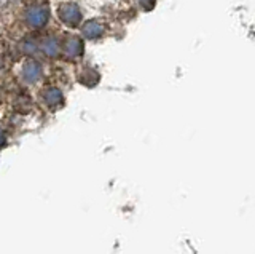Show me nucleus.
<instances>
[{
    "label": "nucleus",
    "mask_w": 255,
    "mask_h": 254,
    "mask_svg": "<svg viewBox=\"0 0 255 254\" xmlns=\"http://www.w3.org/2000/svg\"><path fill=\"white\" fill-rule=\"evenodd\" d=\"M59 19L67 24L70 27L77 26L80 19H82V14H80L78 6L74 3H64L62 6H59Z\"/></svg>",
    "instance_id": "2"
},
{
    "label": "nucleus",
    "mask_w": 255,
    "mask_h": 254,
    "mask_svg": "<svg viewBox=\"0 0 255 254\" xmlns=\"http://www.w3.org/2000/svg\"><path fill=\"white\" fill-rule=\"evenodd\" d=\"M104 32V29H102V24L98 21V19H91V21H88L85 27H83V34L86 38H98L101 37Z\"/></svg>",
    "instance_id": "3"
},
{
    "label": "nucleus",
    "mask_w": 255,
    "mask_h": 254,
    "mask_svg": "<svg viewBox=\"0 0 255 254\" xmlns=\"http://www.w3.org/2000/svg\"><path fill=\"white\" fill-rule=\"evenodd\" d=\"M48 14L50 11L45 5H32L26 11V21L30 27H42L48 21Z\"/></svg>",
    "instance_id": "1"
},
{
    "label": "nucleus",
    "mask_w": 255,
    "mask_h": 254,
    "mask_svg": "<svg viewBox=\"0 0 255 254\" xmlns=\"http://www.w3.org/2000/svg\"><path fill=\"white\" fill-rule=\"evenodd\" d=\"M40 75V66L37 62H27L22 69V77L26 78L27 82H35Z\"/></svg>",
    "instance_id": "4"
}]
</instances>
